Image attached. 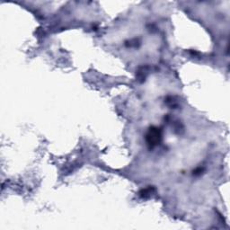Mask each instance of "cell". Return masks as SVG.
Listing matches in <instances>:
<instances>
[{
  "instance_id": "obj_1",
  "label": "cell",
  "mask_w": 230,
  "mask_h": 230,
  "mask_svg": "<svg viewBox=\"0 0 230 230\" xmlns=\"http://www.w3.org/2000/svg\"><path fill=\"white\" fill-rule=\"evenodd\" d=\"M148 137L150 138V139L153 143H157V140H158V138L160 137V135H159L158 130H151L150 134L148 135Z\"/></svg>"
}]
</instances>
